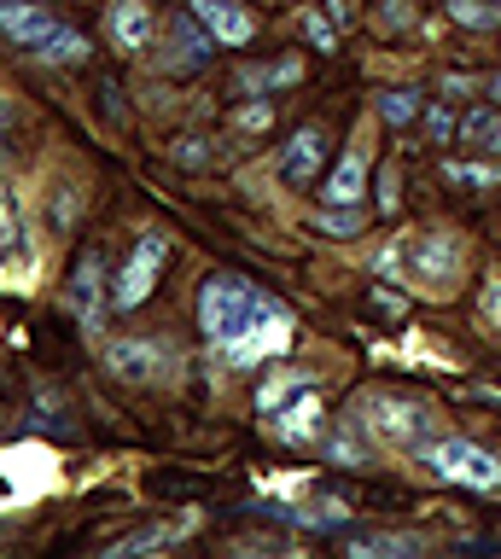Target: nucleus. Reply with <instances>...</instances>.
<instances>
[{
    "instance_id": "9",
    "label": "nucleus",
    "mask_w": 501,
    "mask_h": 559,
    "mask_svg": "<svg viewBox=\"0 0 501 559\" xmlns=\"http://www.w3.org/2000/svg\"><path fill=\"white\" fill-rule=\"evenodd\" d=\"M53 29H59V17L47 12V7H36V0H0V35H7L12 47L36 52Z\"/></svg>"
},
{
    "instance_id": "6",
    "label": "nucleus",
    "mask_w": 501,
    "mask_h": 559,
    "mask_svg": "<svg viewBox=\"0 0 501 559\" xmlns=\"http://www.w3.org/2000/svg\"><path fill=\"white\" fill-rule=\"evenodd\" d=\"M176 356H169V344H152V338H111L106 344V373L129 379V384H152L164 379Z\"/></svg>"
},
{
    "instance_id": "15",
    "label": "nucleus",
    "mask_w": 501,
    "mask_h": 559,
    "mask_svg": "<svg viewBox=\"0 0 501 559\" xmlns=\"http://www.w3.org/2000/svg\"><path fill=\"white\" fill-rule=\"evenodd\" d=\"M361 192H368V157H361V152H344L338 164L326 169L321 199H326V204H361Z\"/></svg>"
},
{
    "instance_id": "24",
    "label": "nucleus",
    "mask_w": 501,
    "mask_h": 559,
    "mask_svg": "<svg viewBox=\"0 0 501 559\" xmlns=\"http://www.w3.org/2000/svg\"><path fill=\"white\" fill-rule=\"evenodd\" d=\"M19 251H24V222H19V210H12V192L0 187V262L19 257Z\"/></svg>"
},
{
    "instance_id": "22",
    "label": "nucleus",
    "mask_w": 501,
    "mask_h": 559,
    "mask_svg": "<svg viewBox=\"0 0 501 559\" xmlns=\"http://www.w3.org/2000/svg\"><path fill=\"white\" fill-rule=\"evenodd\" d=\"M449 17H455L461 29H501L496 0H449Z\"/></svg>"
},
{
    "instance_id": "28",
    "label": "nucleus",
    "mask_w": 501,
    "mask_h": 559,
    "mask_svg": "<svg viewBox=\"0 0 501 559\" xmlns=\"http://www.w3.org/2000/svg\"><path fill=\"white\" fill-rule=\"evenodd\" d=\"M234 122H239V129H246V134H263L269 122H274V111H269L263 99H251V105H239V111H234Z\"/></svg>"
},
{
    "instance_id": "18",
    "label": "nucleus",
    "mask_w": 501,
    "mask_h": 559,
    "mask_svg": "<svg viewBox=\"0 0 501 559\" xmlns=\"http://www.w3.org/2000/svg\"><path fill=\"white\" fill-rule=\"evenodd\" d=\"M187 536V524H146V531H134L123 542H111V559H134V554H164L176 548V542Z\"/></svg>"
},
{
    "instance_id": "8",
    "label": "nucleus",
    "mask_w": 501,
    "mask_h": 559,
    "mask_svg": "<svg viewBox=\"0 0 501 559\" xmlns=\"http://www.w3.org/2000/svg\"><path fill=\"white\" fill-rule=\"evenodd\" d=\"M187 12L216 35V47H246L257 35V17L239 7V0H187Z\"/></svg>"
},
{
    "instance_id": "35",
    "label": "nucleus",
    "mask_w": 501,
    "mask_h": 559,
    "mask_svg": "<svg viewBox=\"0 0 501 559\" xmlns=\"http://www.w3.org/2000/svg\"><path fill=\"white\" fill-rule=\"evenodd\" d=\"M176 157H181V164H211V152L193 146V140H187V146H176Z\"/></svg>"
},
{
    "instance_id": "12",
    "label": "nucleus",
    "mask_w": 501,
    "mask_h": 559,
    "mask_svg": "<svg viewBox=\"0 0 501 559\" xmlns=\"http://www.w3.org/2000/svg\"><path fill=\"white\" fill-rule=\"evenodd\" d=\"M211 41H216V35L204 29L193 12H187V17L169 24V59L164 64L169 70H204V64H211Z\"/></svg>"
},
{
    "instance_id": "20",
    "label": "nucleus",
    "mask_w": 501,
    "mask_h": 559,
    "mask_svg": "<svg viewBox=\"0 0 501 559\" xmlns=\"http://www.w3.org/2000/svg\"><path fill=\"white\" fill-rule=\"evenodd\" d=\"M36 59H41V64H82V59H88V35L59 24V29L36 47Z\"/></svg>"
},
{
    "instance_id": "33",
    "label": "nucleus",
    "mask_w": 501,
    "mask_h": 559,
    "mask_svg": "<svg viewBox=\"0 0 501 559\" xmlns=\"http://www.w3.org/2000/svg\"><path fill=\"white\" fill-rule=\"evenodd\" d=\"M71 216H76V192H59V199H53V222L71 227Z\"/></svg>"
},
{
    "instance_id": "14",
    "label": "nucleus",
    "mask_w": 501,
    "mask_h": 559,
    "mask_svg": "<svg viewBox=\"0 0 501 559\" xmlns=\"http://www.w3.org/2000/svg\"><path fill=\"white\" fill-rule=\"evenodd\" d=\"M269 431L281 437V443H315V431H321V402H315V391H303L298 402H286L281 414H269Z\"/></svg>"
},
{
    "instance_id": "10",
    "label": "nucleus",
    "mask_w": 501,
    "mask_h": 559,
    "mask_svg": "<svg viewBox=\"0 0 501 559\" xmlns=\"http://www.w3.org/2000/svg\"><path fill=\"white\" fill-rule=\"evenodd\" d=\"M291 344V314H269L263 326H251L246 338H239L234 349H222V361L228 367H257V361H269V356H281V349Z\"/></svg>"
},
{
    "instance_id": "11",
    "label": "nucleus",
    "mask_w": 501,
    "mask_h": 559,
    "mask_svg": "<svg viewBox=\"0 0 501 559\" xmlns=\"http://www.w3.org/2000/svg\"><path fill=\"white\" fill-rule=\"evenodd\" d=\"M321 157H326V134L315 129V122H303V129L286 140V152H281V181L309 187L321 175Z\"/></svg>"
},
{
    "instance_id": "29",
    "label": "nucleus",
    "mask_w": 501,
    "mask_h": 559,
    "mask_svg": "<svg viewBox=\"0 0 501 559\" xmlns=\"http://www.w3.org/2000/svg\"><path fill=\"white\" fill-rule=\"evenodd\" d=\"M326 454H333V461H344V466H368V454H361V443L350 431H338L333 443H326Z\"/></svg>"
},
{
    "instance_id": "39",
    "label": "nucleus",
    "mask_w": 501,
    "mask_h": 559,
    "mask_svg": "<svg viewBox=\"0 0 501 559\" xmlns=\"http://www.w3.org/2000/svg\"><path fill=\"white\" fill-rule=\"evenodd\" d=\"M496 7H501V0H496Z\"/></svg>"
},
{
    "instance_id": "25",
    "label": "nucleus",
    "mask_w": 501,
    "mask_h": 559,
    "mask_svg": "<svg viewBox=\"0 0 501 559\" xmlns=\"http://www.w3.org/2000/svg\"><path fill=\"white\" fill-rule=\"evenodd\" d=\"M298 29L309 35V47H315V52H338V29L326 24L315 7H303V12H298Z\"/></svg>"
},
{
    "instance_id": "16",
    "label": "nucleus",
    "mask_w": 501,
    "mask_h": 559,
    "mask_svg": "<svg viewBox=\"0 0 501 559\" xmlns=\"http://www.w3.org/2000/svg\"><path fill=\"white\" fill-rule=\"evenodd\" d=\"M344 554L350 559H396V554H426V536H414V531H373V536H350L344 542Z\"/></svg>"
},
{
    "instance_id": "3",
    "label": "nucleus",
    "mask_w": 501,
    "mask_h": 559,
    "mask_svg": "<svg viewBox=\"0 0 501 559\" xmlns=\"http://www.w3.org/2000/svg\"><path fill=\"white\" fill-rule=\"evenodd\" d=\"M420 466L438 472L443 484H461V489H501V461L490 449L466 443V437H431L420 449Z\"/></svg>"
},
{
    "instance_id": "27",
    "label": "nucleus",
    "mask_w": 501,
    "mask_h": 559,
    "mask_svg": "<svg viewBox=\"0 0 501 559\" xmlns=\"http://www.w3.org/2000/svg\"><path fill=\"white\" fill-rule=\"evenodd\" d=\"M443 181H455V187H496L501 169L496 164H443Z\"/></svg>"
},
{
    "instance_id": "23",
    "label": "nucleus",
    "mask_w": 501,
    "mask_h": 559,
    "mask_svg": "<svg viewBox=\"0 0 501 559\" xmlns=\"http://www.w3.org/2000/svg\"><path fill=\"white\" fill-rule=\"evenodd\" d=\"M379 117H385L391 129H403V122L420 117V94H414V87H385V94H379Z\"/></svg>"
},
{
    "instance_id": "2",
    "label": "nucleus",
    "mask_w": 501,
    "mask_h": 559,
    "mask_svg": "<svg viewBox=\"0 0 501 559\" xmlns=\"http://www.w3.org/2000/svg\"><path fill=\"white\" fill-rule=\"evenodd\" d=\"M466 269V251L455 234H414L391 251H379V274H408V280H426L431 292H449Z\"/></svg>"
},
{
    "instance_id": "34",
    "label": "nucleus",
    "mask_w": 501,
    "mask_h": 559,
    "mask_svg": "<svg viewBox=\"0 0 501 559\" xmlns=\"http://www.w3.org/2000/svg\"><path fill=\"white\" fill-rule=\"evenodd\" d=\"M373 304L385 309V314H403V309H408V297H403V292H373Z\"/></svg>"
},
{
    "instance_id": "21",
    "label": "nucleus",
    "mask_w": 501,
    "mask_h": 559,
    "mask_svg": "<svg viewBox=\"0 0 501 559\" xmlns=\"http://www.w3.org/2000/svg\"><path fill=\"white\" fill-rule=\"evenodd\" d=\"M461 140H473L478 152H501V105H478V111L461 117Z\"/></svg>"
},
{
    "instance_id": "5",
    "label": "nucleus",
    "mask_w": 501,
    "mask_h": 559,
    "mask_svg": "<svg viewBox=\"0 0 501 559\" xmlns=\"http://www.w3.org/2000/svg\"><path fill=\"white\" fill-rule=\"evenodd\" d=\"M164 257H169V239L152 227V234H141V245L129 251V262H123V274H117V286H111V309H141L146 297H152V286H158V269H164Z\"/></svg>"
},
{
    "instance_id": "30",
    "label": "nucleus",
    "mask_w": 501,
    "mask_h": 559,
    "mask_svg": "<svg viewBox=\"0 0 501 559\" xmlns=\"http://www.w3.org/2000/svg\"><path fill=\"white\" fill-rule=\"evenodd\" d=\"M455 129H461L455 111H443V105H431V111H426V134H431V140H449Z\"/></svg>"
},
{
    "instance_id": "4",
    "label": "nucleus",
    "mask_w": 501,
    "mask_h": 559,
    "mask_svg": "<svg viewBox=\"0 0 501 559\" xmlns=\"http://www.w3.org/2000/svg\"><path fill=\"white\" fill-rule=\"evenodd\" d=\"M368 414H373L368 431L385 437V443H396V449H408V454H420L431 437H438V408H431V402H414V396H373Z\"/></svg>"
},
{
    "instance_id": "17",
    "label": "nucleus",
    "mask_w": 501,
    "mask_h": 559,
    "mask_svg": "<svg viewBox=\"0 0 501 559\" xmlns=\"http://www.w3.org/2000/svg\"><path fill=\"white\" fill-rule=\"evenodd\" d=\"M303 391H315V379H309V373H274V379H263V384H257V414H281L286 408V402H298Z\"/></svg>"
},
{
    "instance_id": "36",
    "label": "nucleus",
    "mask_w": 501,
    "mask_h": 559,
    "mask_svg": "<svg viewBox=\"0 0 501 559\" xmlns=\"http://www.w3.org/2000/svg\"><path fill=\"white\" fill-rule=\"evenodd\" d=\"M379 204H385V216L396 210V175H385V181H379Z\"/></svg>"
},
{
    "instance_id": "19",
    "label": "nucleus",
    "mask_w": 501,
    "mask_h": 559,
    "mask_svg": "<svg viewBox=\"0 0 501 559\" xmlns=\"http://www.w3.org/2000/svg\"><path fill=\"white\" fill-rule=\"evenodd\" d=\"M303 76L298 59H274V64H246L239 70V94H269V87H291Z\"/></svg>"
},
{
    "instance_id": "31",
    "label": "nucleus",
    "mask_w": 501,
    "mask_h": 559,
    "mask_svg": "<svg viewBox=\"0 0 501 559\" xmlns=\"http://www.w3.org/2000/svg\"><path fill=\"white\" fill-rule=\"evenodd\" d=\"M438 94H449V99H461V94H484V82H478V76H443V82H438Z\"/></svg>"
},
{
    "instance_id": "38",
    "label": "nucleus",
    "mask_w": 501,
    "mask_h": 559,
    "mask_svg": "<svg viewBox=\"0 0 501 559\" xmlns=\"http://www.w3.org/2000/svg\"><path fill=\"white\" fill-rule=\"evenodd\" d=\"M7 122H12V111H7V99H0V129H7Z\"/></svg>"
},
{
    "instance_id": "13",
    "label": "nucleus",
    "mask_w": 501,
    "mask_h": 559,
    "mask_svg": "<svg viewBox=\"0 0 501 559\" xmlns=\"http://www.w3.org/2000/svg\"><path fill=\"white\" fill-rule=\"evenodd\" d=\"M111 41L123 52H146L152 47V7L146 0H111Z\"/></svg>"
},
{
    "instance_id": "37",
    "label": "nucleus",
    "mask_w": 501,
    "mask_h": 559,
    "mask_svg": "<svg viewBox=\"0 0 501 559\" xmlns=\"http://www.w3.org/2000/svg\"><path fill=\"white\" fill-rule=\"evenodd\" d=\"M484 99H490V105H501V76H484Z\"/></svg>"
},
{
    "instance_id": "1",
    "label": "nucleus",
    "mask_w": 501,
    "mask_h": 559,
    "mask_svg": "<svg viewBox=\"0 0 501 559\" xmlns=\"http://www.w3.org/2000/svg\"><path fill=\"white\" fill-rule=\"evenodd\" d=\"M281 309L286 304H274L269 292H257L251 280H234V274H216L199 286V326H204V338H211L216 356L234 349L251 326H263L269 314H281Z\"/></svg>"
},
{
    "instance_id": "7",
    "label": "nucleus",
    "mask_w": 501,
    "mask_h": 559,
    "mask_svg": "<svg viewBox=\"0 0 501 559\" xmlns=\"http://www.w3.org/2000/svg\"><path fill=\"white\" fill-rule=\"evenodd\" d=\"M64 309L76 314L82 332H99V321H106V262H99V251H82L71 286H64Z\"/></svg>"
},
{
    "instance_id": "26",
    "label": "nucleus",
    "mask_w": 501,
    "mask_h": 559,
    "mask_svg": "<svg viewBox=\"0 0 501 559\" xmlns=\"http://www.w3.org/2000/svg\"><path fill=\"white\" fill-rule=\"evenodd\" d=\"M315 227H326V234H338V239H350V234H361V210H356V204H326L321 216H315Z\"/></svg>"
},
{
    "instance_id": "32",
    "label": "nucleus",
    "mask_w": 501,
    "mask_h": 559,
    "mask_svg": "<svg viewBox=\"0 0 501 559\" xmlns=\"http://www.w3.org/2000/svg\"><path fill=\"white\" fill-rule=\"evenodd\" d=\"M484 321L501 332V280H490V286H484Z\"/></svg>"
}]
</instances>
